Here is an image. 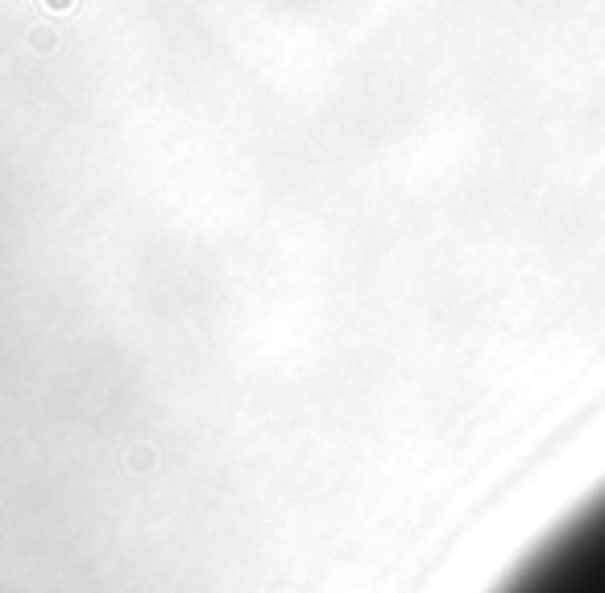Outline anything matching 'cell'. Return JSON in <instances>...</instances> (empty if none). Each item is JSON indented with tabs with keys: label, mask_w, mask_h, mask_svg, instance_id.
I'll return each instance as SVG.
<instances>
[{
	"label": "cell",
	"mask_w": 605,
	"mask_h": 593,
	"mask_svg": "<svg viewBox=\"0 0 605 593\" xmlns=\"http://www.w3.org/2000/svg\"><path fill=\"white\" fill-rule=\"evenodd\" d=\"M494 593H605V481L522 556Z\"/></svg>",
	"instance_id": "cell-1"
},
{
	"label": "cell",
	"mask_w": 605,
	"mask_h": 593,
	"mask_svg": "<svg viewBox=\"0 0 605 593\" xmlns=\"http://www.w3.org/2000/svg\"><path fill=\"white\" fill-rule=\"evenodd\" d=\"M42 9H50V13H66V9H75V0H42Z\"/></svg>",
	"instance_id": "cell-2"
}]
</instances>
